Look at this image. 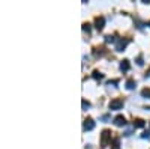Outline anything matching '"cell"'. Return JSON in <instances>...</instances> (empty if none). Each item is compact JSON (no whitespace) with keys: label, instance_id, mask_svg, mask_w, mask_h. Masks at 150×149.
<instances>
[{"label":"cell","instance_id":"6da1fadb","mask_svg":"<svg viewBox=\"0 0 150 149\" xmlns=\"http://www.w3.org/2000/svg\"><path fill=\"white\" fill-rule=\"evenodd\" d=\"M110 140H111V131L110 130H104L102 134H101V145L102 146H107Z\"/></svg>","mask_w":150,"mask_h":149},{"label":"cell","instance_id":"7a4b0ae2","mask_svg":"<svg viewBox=\"0 0 150 149\" xmlns=\"http://www.w3.org/2000/svg\"><path fill=\"white\" fill-rule=\"evenodd\" d=\"M108 107H110V110H120L123 107V101L119 99V98H116V99H112V101H110Z\"/></svg>","mask_w":150,"mask_h":149},{"label":"cell","instance_id":"3957f363","mask_svg":"<svg viewBox=\"0 0 150 149\" xmlns=\"http://www.w3.org/2000/svg\"><path fill=\"white\" fill-rule=\"evenodd\" d=\"M128 44H129V39L128 38H120L117 41V44H116V50H117V51H123V50L128 47Z\"/></svg>","mask_w":150,"mask_h":149},{"label":"cell","instance_id":"277c9868","mask_svg":"<svg viewBox=\"0 0 150 149\" xmlns=\"http://www.w3.org/2000/svg\"><path fill=\"white\" fill-rule=\"evenodd\" d=\"M93 128H95V122H93V119H92V118H87V119H84L83 130H84V131H92Z\"/></svg>","mask_w":150,"mask_h":149},{"label":"cell","instance_id":"5b68a950","mask_svg":"<svg viewBox=\"0 0 150 149\" xmlns=\"http://www.w3.org/2000/svg\"><path fill=\"white\" fill-rule=\"evenodd\" d=\"M104 26H105V18L104 17H96L95 18V27L101 32L104 29Z\"/></svg>","mask_w":150,"mask_h":149},{"label":"cell","instance_id":"8992f818","mask_svg":"<svg viewBox=\"0 0 150 149\" xmlns=\"http://www.w3.org/2000/svg\"><path fill=\"white\" fill-rule=\"evenodd\" d=\"M114 125H116V127H125V125H126V119H125V116L117 115V116L114 118Z\"/></svg>","mask_w":150,"mask_h":149},{"label":"cell","instance_id":"52a82bcc","mask_svg":"<svg viewBox=\"0 0 150 149\" xmlns=\"http://www.w3.org/2000/svg\"><path fill=\"white\" fill-rule=\"evenodd\" d=\"M129 68H131L129 60L125 59V60H122V62H120V71H122V72H128V71H129Z\"/></svg>","mask_w":150,"mask_h":149},{"label":"cell","instance_id":"ba28073f","mask_svg":"<svg viewBox=\"0 0 150 149\" xmlns=\"http://www.w3.org/2000/svg\"><path fill=\"white\" fill-rule=\"evenodd\" d=\"M146 125V122L143 119H135L134 120V128H143Z\"/></svg>","mask_w":150,"mask_h":149},{"label":"cell","instance_id":"9c48e42d","mask_svg":"<svg viewBox=\"0 0 150 149\" xmlns=\"http://www.w3.org/2000/svg\"><path fill=\"white\" fill-rule=\"evenodd\" d=\"M135 86H137L135 80H128V81H126V89H128V91H132V89H135Z\"/></svg>","mask_w":150,"mask_h":149},{"label":"cell","instance_id":"30bf717a","mask_svg":"<svg viewBox=\"0 0 150 149\" xmlns=\"http://www.w3.org/2000/svg\"><path fill=\"white\" fill-rule=\"evenodd\" d=\"M92 77L95 78V80H102L104 78V74H101L99 71H93V74H92Z\"/></svg>","mask_w":150,"mask_h":149},{"label":"cell","instance_id":"8fae6325","mask_svg":"<svg viewBox=\"0 0 150 149\" xmlns=\"http://www.w3.org/2000/svg\"><path fill=\"white\" fill-rule=\"evenodd\" d=\"M114 41H116V38H114L112 35H107V36H105V42H107V44H110V42H114Z\"/></svg>","mask_w":150,"mask_h":149},{"label":"cell","instance_id":"7c38bea8","mask_svg":"<svg viewBox=\"0 0 150 149\" xmlns=\"http://www.w3.org/2000/svg\"><path fill=\"white\" fill-rule=\"evenodd\" d=\"M141 95H143L144 98H149V99H150V89H147V88L143 89V91H141Z\"/></svg>","mask_w":150,"mask_h":149},{"label":"cell","instance_id":"4fadbf2b","mask_svg":"<svg viewBox=\"0 0 150 149\" xmlns=\"http://www.w3.org/2000/svg\"><path fill=\"white\" fill-rule=\"evenodd\" d=\"M81 106H83V110H87V108H90V103H89V101H86V99H83Z\"/></svg>","mask_w":150,"mask_h":149},{"label":"cell","instance_id":"5bb4252c","mask_svg":"<svg viewBox=\"0 0 150 149\" xmlns=\"http://www.w3.org/2000/svg\"><path fill=\"white\" fill-rule=\"evenodd\" d=\"M83 30L87 32V33H90V24H89V23H84V24H83Z\"/></svg>","mask_w":150,"mask_h":149},{"label":"cell","instance_id":"9a60e30c","mask_svg":"<svg viewBox=\"0 0 150 149\" xmlns=\"http://www.w3.org/2000/svg\"><path fill=\"white\" fill-rule=\"evenodd\" d=\"M102 53L104 51H101V48H95V51H93V54L98 57V56H102Z\"/></svg>","mask_w":150,"mask_h":149},{"label":"cell","instance_id":"2e32d148","mask_svg":"<svg viewBox=\"0 0 150 149\" xmlns=\"http://www.w3.org/2000/svg\"><path fill=\"white\" fill-rule=\"evenodd\" d=\"M137 63H138L140 66H141V65L144 63V62H143V57H141V56H140V57H137Z\"/></svg>","mask_w":150,"mask_h":149},{"label":"cell","instance_id":"e0dca14e","mask_svg":"<svg viewBox=\"0 0 150 149\" xmlns=\"http://www.w3.org/2000/svg\"><path fill=\"white\" fill-rule=\"evenodd\" d=\"M141 137H143V139H149V137H150V133H149V131H147V133H143Z\"/></svg>","mask_w":150,"mask_h":149},{"label":"cell","instance_id":"ac0fdd59","mask_svg":"<svg viewBox=\"0 0 150 149\" xmlns=\"http://www.w3.org/2000/svg\"><path fill=\"white\" fill-rule=\"evenodd\" d=\"M112 148H116V149L119 148V139H116V140H114V146H112Z\"/></svg>","mask_w":150,"mask_h":149},{"label":"cell","instance_id":"d6986e66","mask_svg":"<svg viewBox=\"0 0 150 149\" xmlns=\"http://www.w3.org/2000/svg\"><path fill=\"white\" fill-rule=\"evenodd\" d=\"M147 26H150V21H149V23H147Z\"/></svg>","mask_w":150,"mask_h":149}]
</instances>
